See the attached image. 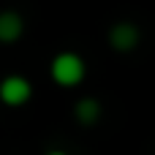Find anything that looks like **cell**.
I'll return each mask as SVG.
<instances>
[{
  "mask_svg": "<svg viewBox=\"0 0 155 155\" xmlns=\"http://www.w3.org/2000/svg\"><path fill=\"white\" fill-rule=\"evenodd\" d=\"M49 74H52V79H54V84H60V87H76V84L84 82L87 65H84V60H82L76 52H68V49H65V52H57V54L52 57Z\"/></svg>",
  "mask_w": 155,
  "mask_h": 155,
  "instance_id": "obj_1",
  "label": "cell"
},
{
  "mask_svg": "<svg viewBox=\"0 0 155 155\" xmlns=\"http://www.w3.org/2000/svg\"><path fill=\"white\" fill-rule=\"evenodd\" d=\"M33 98V82L22 74H8L0 79V101L11 109L25 106Z\"/></svg>",
  "mask_w": 155,
  "mask_h": 155,
  "instance_id": "obj_2",
  "label": "cell"
},
{
  "mask_svg": "<svg viewBox=\"0 0 155 155\" xmlns=\"http://www.w3.org/2000/svg\"><path fill=\"white\" fill-rule=\"evenodd\" d=\"M139 38H142V33L134 22H117L109 30V46L117 52H134L139 46Z\"/></svg>",
  "mask_w": 155,
  "mask_h": 155,
  "instance_id": "obj_3",
  "label": "cell"
},
{
  "mask_svg": "<svg viewBox=\"0 0 155 155\" xmlns=\"http://www.w3.org/2000/svg\"><path fill=\"white\" fill-rule=\"evenodd\" d=\"M25 35V19L19 11L5 8L0 11V44H16Z\"/></svg>",
  "mask_w": 155,
  "mask_h": 155,
  "instance_id": "obj_4",
  "label": "cell"
},
{
  "mask_svg": "<svg viewBox=\"0 0 155 155\" xmlns=\"http://www.w3.org/2000/svg\"><path fill=\"white\" fill-rule=\"evenodd\" d=\"M74 117H76L82 125L98 123V117H101V104H98V98H79L76 106H74Z\"/></svg>",
  "mask_w": 155,
  "mask_h": 155,
  "instance_id": "obj_5",
  "label": "cell"
},
{
  "mask_svg": "<svg viewBox=\"0 0 155 155\" xmlns=\"http://www.w3.org/2000/svg\"><path fill=\"white\" fill-rule=\"evenodd\" d=\"M46 155H65L63 150H52V153H46Z\"/></svg>",
  "mask_w": 155,
  "mask_h": 155,
  "instance_id": "obj_6",
  "label": "cell"
}]
</instances>
